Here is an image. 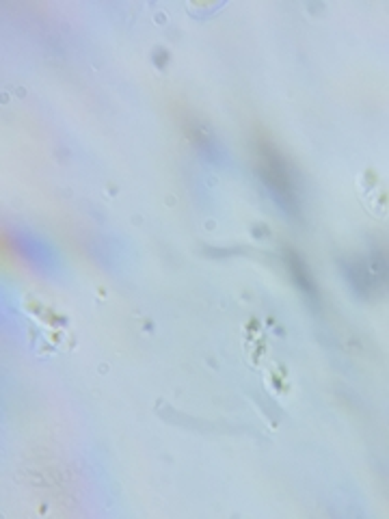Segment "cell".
I'll return each instance as SVG.
<instances>
[{
  "label": "cell",
  "instance_id": "3",
  "mask_svg": "<svg viewBox=\"0 0 389 519\" xmlns=\"http://www.w3.org/2000/svg\"><path fill=\"white\" fill-rule=\"evenodd\" d=\"M348 282H350V286L355 288L361 297H366V292L370 290V270L364 266V264H350L348 266Z\"/></svg>",
  "mask_w": 389,
  "mask_h": 519
},
{
  "label": "cell",
  "instance_id": "2",
  "mask_svg": "<svg viewBox=\"0 0 389 519\" xmlns=\"http://www.w3.org/2000/svg\"><path fill=\"white\" fill-rule=\"evenodd\" d=\"M288 262H290V270H292V275H294V282L299 284V288H301L307 297L313 299V297H316V288H313V282H311V277H309V273H307V268H305L301 256L288 253Z\"/></svg>",
  "mask_w": 389,
  "mask_h": 519
},
{
  "label": "cell",
  "instance_id": "1",
  "mask_svg": "<svg viewBox=\"0 0 389 519\" xmlns=\"http://www.w3.org/2000/svg\"><path fill=\"white\" fill-rule=\"evenodd\" d=\"M260 160H262L260 176H262L264 184L268 186V191L275 195V199L284 205L286 210L294 213L297 210V195H294L292 180H290V173H288L284 158L279 156V152L270 143L262 141L260 143Z\"/></svg>",
  "mask_w": 389,
  "mask_h": 519
}]
</instances>
